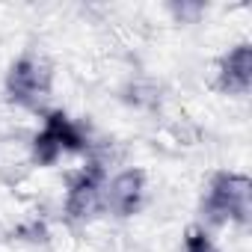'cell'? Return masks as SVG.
Listing matches in <instances>:
<instances>
[{
    "mask_svg": "<svg viewBox=\"0 0 252 252\" xmlns=\"http://www.w3.org/2000/svg\"><path fill=\"white\" fill-rule=\"evenodd\" d=\"M6 92H9V98L18 107H39V101L48 98V92H51V71H48V65L39 57L24 54L9 68Z\"/></svg>",
    "mask_w": 252,
    "mask_h": 252,
    "instance_id": "cell-2",
    "label": "cell"
},
{
    "mask_svg": "<svg viewBox=\"0 0 252 252\" xmlns=\"http://www.w3.org/2000/svg\"><path fill=\"white\" fill-rule=\"evenodd\" d=\"M205 220L214 225L222 222H249V178L237 172H220L214 175L208 196L202 202Z\"/></svg>",
    "mask_w": 252,
    "mask_h": 252,
    "instance_id": "cell-1",
    "label": "cell"
},
{
    "mask_svg": "<svg viewBox=\"0 0 252 252\" xmlns=\"http://www.w3.org/2000/svg\"><path fill=\"white\" fill-rule=\"evenodd\" d=\"M184 252H220V246L211 240V234L202 225H193L184 234Z\"/></svg>",
    "mask_w": 252,
    "mask_h": 252,
    "instance_id": "cell-5",
    "label": "cell"
},
{
    "mask_svg": "<svg viewBox=\"0 0 252 252\" xmlns=\"http://www.w3.org/2000/svg\"><path fill=\"white\" fill-rule=\"evenodd\" d=\"M146 196V178L140 169H125L104 184V211L116 217H131L140 211Z\"/></svg>",
    "mask_w": 252,
    "mask_h": 252,
    "instance_id": "cell-3",
    "label": "cell"
},
{
    "mask_svg": "<svg viewBox=\"0 0 252 252\" xmlns=\"http://www.w3.org/2000/svg\"><path fill=\"white\" fill-rule=\"evenodd\" d=\"M249 45H237L225 54L222 65H220V86L225 92H234V95H243L249 89Z\"/></svg>",
    "mask_w": 252,
    "mask_h": 252,
    "instance_id": "cell-4",
    "label": "cell"
}]
</instances>
